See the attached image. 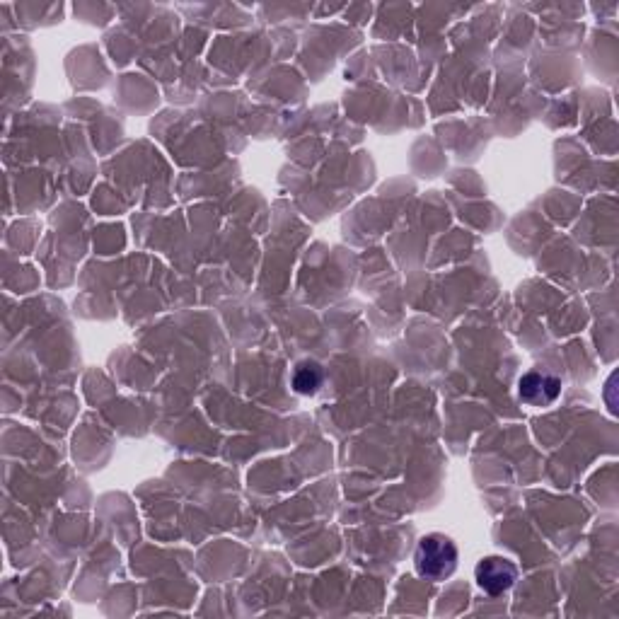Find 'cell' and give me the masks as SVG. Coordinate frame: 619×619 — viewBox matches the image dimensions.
<instances>
[{
    "label": "cell",
    "instance_id": "cell-4",
    "mask_svg": "<svg viewBox=\"0 0 619 619\" xmlns=\"http://www.w3.org/2000/svg\"><path fill=\"white\" fill-rule=\"evenodd\" d=\"M322 385V370L315 363H303V366L295 368L293 373V387L300 395H312L317 387Z\"/></svg>",
    "mask_w": 619,
    "mask_h": 619
},
{
    "label": "cell",
    "instance_id": "cell-2",
    "mask_svg": "<svg viewBox=\"0 0 619 619\" xmlns=\"http://www.w3.org/2000/svg\"><path fill=\"white\" fill-rule=\"evenodd\" d=\"M474 576H477V586L491 595V598H496V595H503L506 590L513 588L518 578V569L513 561L503 557H484L477 564V569H474Z\"/></svg>",
    "mask_w": 619,
    "mask_h": 619
},
{
    "label": "cell",
    "instance_id": "cell-3",
    "mask_svg": "<svg viewBox=\"0 0 619 619\" xmlns=\"http://www.w3.org/2000/svg\"><path fill=\"white\" fill-rule=\"evenodd\" d=\"M518 392L525 404L547 407V404H552L554 399L561 395V383L557 378H552V375H542L537 373V370H530V373H525L523 378H520Z\"/></svg>",
    "mask_w": 619,
    "mask_h": 619
},
{
    "label": "cell",
    "instance_id": "cell-1",
    "mask_svg": "<svg viewBox=\"0 0 619 619\" xmlns=\"http://www.w3.org/2000/svg\"><path fill=\"white\" fill-rule=\"evenodd\" d=\"M414 564H416V574L426 581H445L448 576H453L455 566H457V547L450 537L441 535V532H433V535H426L424 540L419 542L414 554Z\"/></svg>",
    "mask_w": 619,
    "mask_h": 619
}]
</instances>
